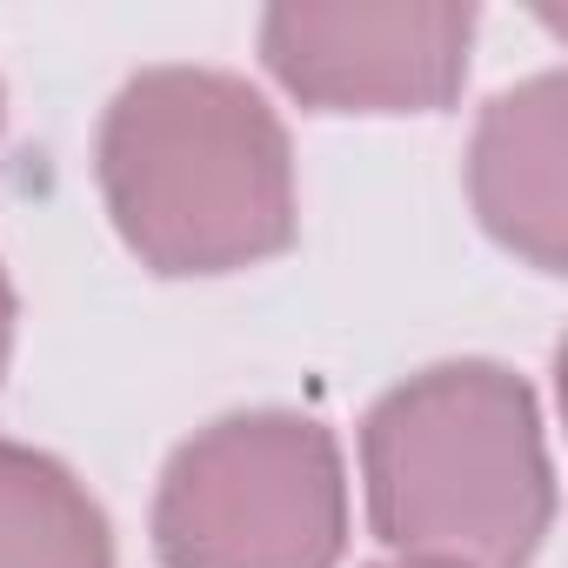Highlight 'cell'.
<instances>
[{"instance_id":"obj_1","label":"cell","mask_w":568,"mask_h":568,"mask_svg":"<svg viewBox=\"0 0 568 568\" xmlns=\"http://www.w3.org/2000/svg\"><path fill=\"white\" fill-rule=\"evenodd\" d=\"M94 181L121 247L168 281H214L295 247L288 128L227 68H141L101 114Z\"/></svg>"},{"instance_id":"obj_2","label":"cell","mask_w":568,"mask_h":568,"mask_svg":"<svg viewBox=\"0 0 568 568\" xmlns=\"http://www.w3.org/2000/svg\"><path fill=\"white\" fill-rule=\"evenodd\" d=\"M368 528L402 561L528 568L555 528L535 388L501 362H435L362 422Z\"/></svg>"},{"instance_id":"obj_3","label":"cell","mask_w":568,"mask_h":568,"mask_svg":"<svg viewBox=\"0 0 568 568\" xmlns=\"http://www.w3.org/2000/svg\"><path fill=\"white\" fill-rule=\"evenodd\" d=\"M148 528L161 568H342V442L295 408L221 415L168 455Z\"/></svg>"},{"instance_id":"obj_4","label":"cell","mask_w":568,"mask_h":568,"mask_svg":"<svg viewBox=\"0 0 568 568\" xmlns=\"http://www.w3.org/2000/svg\"><path fill=\"white\" fill-rule=\"evenodd\" d=\"M468 0H281L254 48L308 114H442L475 54Z\"/></svg>"},{"instance_id":"obj_5","label":"cell","mask_w":568,"mask_h":568,"mask_svg":"<svg viewBox=\"0 0 568 568\" xmlns=\"http://www.w3.org/2000/svg\"><path fill=\"white\" fill-rule=\"evenodd\" d=\"M468 201L535 274L568 267V81L555 68L481 108L468 141Z\"/></svg>"},{"instance_id":"obj_6","label":"cell","mask_w":568,"mask_h":568,"mask_svg":"<svg viewBox=\"0 0 568 568\" xmlns=\"http://www.w3.org/2000/svg\"><path fill=\"white\" fill-rule=\"evenodd\" d=\"M0 568H114V528L88 481L8 435H0Z\"/></svg>"},{"instance_id":"obj_7","label":"cell","mask_w":568,"mask_h":568,"mask_svg":"<svg viewBox=\"0 0 568 568\" xmlns=\"http://www.w3.org/2000/svg\"><path fill=\"white\" fill-rule=\"evenodd\" d=\"M8 355H14V281L0 267V375H8Z\"/></svg>"},{"instance_id":"obj_8","label":"cell","mask_w":568,"mask_h":568,"mask_svg":"<svg viewBox=\"0 0 568 568\" xmlns=\"http://www.w3.org/2000/svg\"><path fill=\"white\" fill-rule=\"evenodd\" d=\"M375 568H442V561H402V555H388V561H375Z\"/></svg>"}]
</instances>
